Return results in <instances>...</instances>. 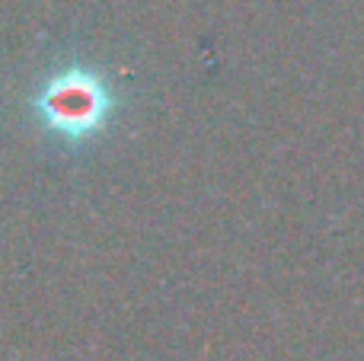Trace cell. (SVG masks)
I'll use <instances>...</instances> for the list:
<instances>
[{"instance_id":"cell-1","label":"cell","mask_w":364,"mask_h":361,"mask_svg":"<svg viewBox=\"0 0 364 361\" xmlns=\"http://www.w3.org/2000/svg\"><path fill=\"white\" fill-rule=\"evenodd\" d=\"M102 106L106 99H102L100 87L93 80H77V77L58 80L42 99L48 122L61 131H87V128L100 125Z\"/></svg>"}]
</instances>
